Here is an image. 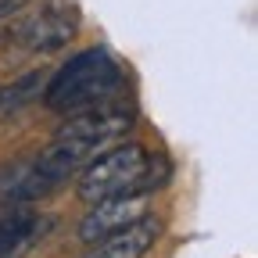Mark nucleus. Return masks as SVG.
I'll return each instance as SVG.
<instances>
[{"label": "nucleus", "instance_id": "7ed1b4c3", "mask_svg": "<svg viewBox=\"0 0 258 258\" xmlns=\"http://www.w3.org/2000/svg\"><path fill=\"white\" fill-rule=\"evenodd\" d=\"M122 83H125V76L111 54L83 50L64 69H57V76L43 86V101L57 115H79V111L108 104L122 90Z\"/></svg>", "mask_w": 258, "mask_h": 258}, {"label": "nucleus", "instance_id": "f03ea898", "mask_svg": "<svg viewBox=\"0 0 258 258\" xmlns=\"http://www.w3.org/2000/svg\"><path fill=\"white\" fill-rule=\"evenodd\" d=\"M169 183V161L140 147V144H115L104 154H97L79 176V198L104 201L125 198V194H151Z\"/></svg>", "mask_w": 258, "mask_h": 258}, {"label": "nucleus", "instance_id": "20e7f679", "mask_svg": "<svg viewBox=\"0 0 258 258\" xmlns=\"http://www.w3.org/2000/svg\"><path fill=\"white\" fill-rule=\"evenodd\" d=\"M79 29V18L72 8L64 4H50L43 11H32L29 18L18 22L15 36L25 50H40V54H50V50H61L64 43H69L76 36Z\"/></svg>", "mask_w": 258, "mask_h": 258}, {"label": "nucleus", "instance_id": "39448f33", "mask_svg": "<svg viewBox=\"0 0 258 258\" xmlns=\"http://www.w3.org/2000/svg\"><path fill=\"white\" fill-rule=\"evenodd\" d=\"M147 215V194H125V198H104V201H90V212L79 222V240L97 244L125 226H133L137 219Z\"/></svg>", "mask_w": 258, "mask_h": 258}, {"label": "nucleus", "instance_id": "6e6552de", "mask_svg": "<svg viewBox=\"0 0 258 258\" xmlns=\"http://www.w3.org/2000/svg\"><path fill=\"white\" fill-rule=\"evenodd\" d=\"M29 4V0H0V18H4V15H15L18 8H25Z\"/></svg>", "mask_w": 258, "mask_h": 258}, {"label": "nucleus", "instance_id": "0eeeda50", "mask_svg": "<svg viewBox=\"0 0 258 258\" xmlns=\"http://www.w3.org/2000/svg\"><path fill=\"white\" fill-rule=\"evenodd\" d=\"M158 233H161V222L151 219V215H144L133 226H125V230H118V233H111L104 240H97L86 258H144L151 251V244L158 240Z\"/></svg>", "mask_w": 258, "mask_h": 258}, {"label": "nucleus", "instance_id": "423d86ee", "mask_svg": "<svg viewBox=\"0 0 258 258\" xmlns=\"http://www.w3.org/2000/svg\"><path fill=\"white\" fill-rule=\"evenodd\" d=\"M43 233V219L29 205L0 208V258H22Z\"/></svg>", "mask_w": 258, "mask_h": 258}, {"label": "nucleus", "instance_id": "f257e3e1", "mask_svg": "<svg viewBox=\"0 0 258 258\" xmlns=\"http://www.w3.org/2000/svg\"><path fill=\"white\" fill-rule=\"evenodd\" d=\"M129 129H133V111L129 108L101 104V108L69 115V122L57 129V137L36 154V165L54 186H61L69 176L86 169L97 154H104L108 147L125 140Z\"/></svg>", "mask_w": 258, "mask_h": 258}]
</instances>
